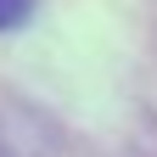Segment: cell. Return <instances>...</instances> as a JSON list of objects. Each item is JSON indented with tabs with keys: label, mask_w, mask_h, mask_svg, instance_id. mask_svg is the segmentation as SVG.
I'll return each mask as SVG.
<instances>
[{
	"label": "cell",
	"mask_w": 157,
	"mask_h": 157,
	"mask_svg": "<svg viewBox=\"0 0 157 157\" xmlns=\"http://www.w3.org/2000/svg\"><path fill=\"white\" fill-rule=\"evenodd\" d=\"M0 157H56L45 124L28 107H6L0 112Z\"/></svg>",
	"instance_id": "1"
},
{
	"label": "cell",
	"mask_w": 157,
	"mask_h": 157,
	"mask_svg": "<svg viewBox=\"0 0 157 157\" xmlns=\"http://www.w3.org/2000/svg\"><path fill=\"white\" fill-rule=\"evenodd\" d=\"M34 6H39V0H0V34H6V28H23L28 17H34Z\"/></svg>",
	"instance_id": "2"
}]
</instances>
